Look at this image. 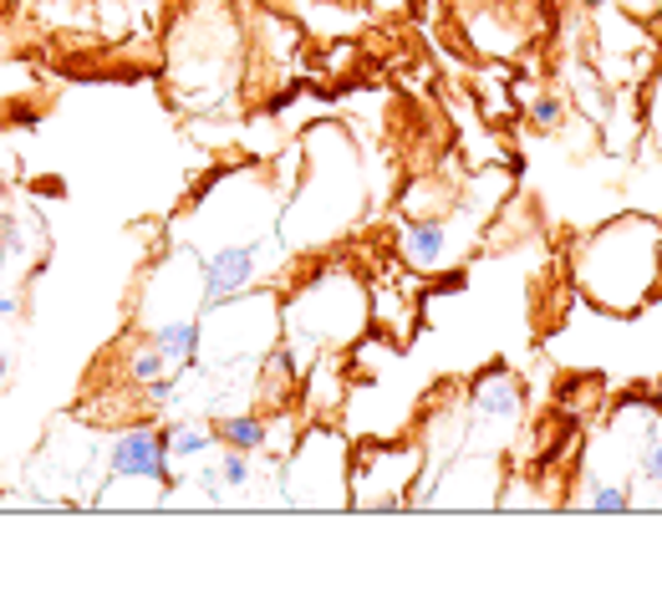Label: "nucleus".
Returning a JSON list of instances; mask_svg holds the SVG:
<instances>
[{"instance_id": "obj_17", "label": "nucleus", "mask_w": 662, "mask_h": 596, "mask_svg": "<svg viewBox=\"0 0 662 596\" xmlns=\"http://www.w3.org/2000/svg\"><path fill=\"white\" fill-rule=\"evenodd\" d=\"M581 5H586V11H602V5H612V0H581Z\"/></svg>"}, {"instance_id": "obj_3", "label": "nucleus", "mask_w": 662, "mask_h": 596, "mask_svg": "<svg viewBox=\"0 0 662 596\" xmlns=\"http://www.w3.org/2000/svg\"><path fill=\"white\" fill-rule=\"evenodd\" d=\"M113 475L118 479H169V433L128 429L113 444Z\"/></svg>"}, {"instance_id": "obj_16", "label": "nucleus", "mask_w": 662, "mask_h": 596, "mask_svg": "<svg viewBox=\"0 0 662 596\" xmlns=\"http://www.w3.org/2000/svg\"><path fill=\"white\" fill-rule=\"evenodd\" d=\"M11 255V224H0V260Z\"/></svg>"}, {"instance_id": "obj_2", "label": "nucleus", "mask_w": 662, "mask_h": 596, "mask_svg": "<svg viewBox=\"0 0 662 596\" xmlns=\"http://www.w3.org/2000/svg\"><path fill=\"white\" fill-rule=\"evenodd\" d=\"M255 281V250L251 245H230V250H214L205 260V301H199V316L224 312L230 301Z\"/></svg>"}, {"instance_id": "obj_9", "label": "nucleus", "mask_w": 662, "mask_h": 596, "mask_svg": "<svg viewBox=\"0 0 662 596\" xmlns=\"http://www.w3.org/2000/svg\"><path fill=\"white\" fill-rule=\"evenodd\" d=\"M214 448V433L205 429H169V454L174 459H199V454H209Z\"/></svg>"}, {"instance_id": "obj_15", "label": "nucleus", "mask_w": 662, "mask_h": 596, "mask_svg": "<svg viewBox=\"0 0 662 596\" xmlns=\"http://www.w3.org/2000/svg\"><path fill=\"white\" fill-rule=\"evenodd\" d=\"M15 316V296H5V291H0V322H11Z\"/></svg>"}, {"instance_id": "obj_6", "label": "nucleus", "mask_w": 662, "mask_h": 596, "mask_svg": "<svg viewBox=\"0 0 662 596\" xmlns=\"http://www.w3.org/2000/svg\"><path fill=\"white\" fill-rule=\"evenodd\" d=\"M474 413L479 418H515L520 413V388L510 373H485L474 383Z\"/></svg>"}, {"instance_id": "obj_13", "label": "nucleus", "mask_w": 662, "mask_h": 596, "mask_svg": "<svg viewBox=\"0 0 662 596\" xmlns=\"http://www.w3.org/2000/svg\"><path fill=\"white\" fill-rule=\"evenodd\" d=\"M560 97H535V107H530V118H535V128H556L560 122Z\"/></svg>"}, {"instance_id": "obj_10", "label": "nucleus", "mask_w": 662, "mask_h": 596, "mask_svg": "<svg viewBox=\"0 0 662 596\" xmlns=\"http://www.w3.org/2000/svg\"><path fill=\"white\" fill-rule=\"evenodd\" d=\"M128 373H132V383H143V388H148L153 377L169 373V358H163L159 347H143V352H132V358H128Z\"/></svg>"}, {"instance_id": "obj_1", "label": "nucleus", "mask_w": 662, "mask_h": 596, "mask_svg": "<svg viewBox=\"0 0 662 596\" xmlns=\"http://www.w3.org/2000/svg\"><path fill=\"white\" fill-rule=\"evenodd\" d=\"M658 260H662V224L648 214H622V220L591 230L576 245V285L586 291L602 312L632 316L658 296Z\"/></svg>"}, {"instance_id": "obj_4", "label": "nucleus", "mask_w": 662, "mask_h": 596, "mask_svg": "<svg viewBox=\"0 0 662 596\" xmlns=\"http://www.w3.org/2000/svg\"><path fill=\"white\" fill-rule=\"evenodd\" d=\"M199 337H205V327L194 316H178V322H163L153 331V347L174 362V373H184V367H199Z\"/></svg>"}, {"instance_id": "obj_11", "label": "nucleus", "mask_w": 662, "mask_h": 596, "mask_svg": "<svg viewBox=\"0 0 662 596\" xmlns=\"http://www.w3.org/2000/svg\"><path fill=\"white\" fill-rule=\"evenodd\" d=\"M220 479L230 484V490H240V484H251V454H240V448H230L220 459Z\"/></svg>"}, {"instance_id": "obj_5", "label": "nucleus", "mask_w": 662, "mask_h": 596, "mask_svg": "<svg viewBox=\"0 0 662 596\" xmlns=\"http://www.w3.org/2000/svg\"><path fill=\"white\" fill-rule=\"evenodd\" d=\"M443 250H449V235H443L439 220H413L403 230V260L413 270H433L443 260Z\"/></svg>"}, {"instance_id": "obj_14", "label": "nucleus", "mask_w": 662, "mask_h": 596, "mask_svg": "<svg viewBox=\"0 0 662 596\" xmlns=\"http://www.w3.org/2000/svg\"><path fill=\"white\" fill-rule=\"evenodd\" d=\"M169 398H178V373L169 377H153V383H148V402H169Z\"/></svg>"}, {"instance_id": "obj_12", "label": "nucleus", "mask_w": 662, "mask_h": 596, "mask_svg": "<svg viewBox=\"0 0 662 596\" xmlns=\"http://www.w3.org/2000/svg\"><path fill=\"white\" fill-rule=\"evenodd\" d=\"M642 479H652V484H662V429L648 439V448H642Z\"/></svg>"}, {"instance_id": "obj_7", "label": "nucleus", "mask_w": 662, "mask_h": 596, "mask_svg": "<svg viewBox=\"0 0 662 596\" xmlns=\"http://www.w3.org/2000/svg\"><path fill=\"white\" fill-rule=\"evenodd\" d=\"M214 439H224L230 448H240V454H255V448L265 444V423L255 413H235V418H220V429H214Z\"/></svg>"}, {"instance_id": "obj_18", "label": "nucleus", "mask_w": 662, "mask_h": 596, "mask_svg": "<svg viewBox=\"0 0 662 596\" xmlns=\"http://www.w3.org/2000/svg\"><path fill=\"white\" fill-rule=\"evenodd\" d=\"M5 367H11V362H5V352H0V377H5Z\"/></svg>"}, {"instance_id": "obj_8", "label": "nucleus", "mask_w": 662, "mask_h": 596, "mask_svg": "<svg viewBox=\"0 0 662 596\" xmlns=\"http://www.w3.org/2000/svg\"><path fill=\"white\" fill-rule=\"evenodd\" d=\"M627 505H632L627 484H612V479H596L591 494H586V510H596V515H622Z\"/></svg>"}]
</instances>
